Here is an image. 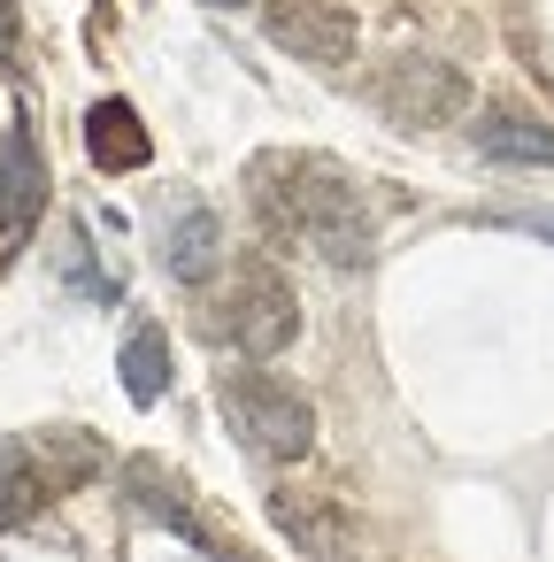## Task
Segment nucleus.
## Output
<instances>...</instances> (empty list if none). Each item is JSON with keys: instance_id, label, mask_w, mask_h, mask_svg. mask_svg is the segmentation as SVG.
Here are the masks:
<instances>
[{"instance_id": "nucleus-4", "label": "nucleus", "mask_w": 554, "mask_h": 562, "mask_svg": "<svg viewBox=\"0 0 554 562\" xmlns=\"http://www.w3.org/2000/svg\"><path fill=\"white\" fill-rule=\"evenodd\" d=\"M370 109H377L385 124H400V132H454V124L477 116L470 78H462L454 63H439V55H393V63L370 78Z\"/></svg>"}, {"instance_id": "nucleus-1", "label": "nucleus", "mask_w": 554, "mask_h": 562, "mask_svg": "<svg viewBox=\"0 0 554 562\" xmlns=\"http://www.w3.org/2000/svg\"><path fill=\"white\" fill-rule=\"evenodd\" d=\"M293 239L316 262H331V270H362L370 247H377L362 186L339 162H324V155H293Z\"/></svg>"}, {"instance_id": "nucleus-7", "label": "nucleus", "mask_w": 554, "mask_h": 562, "mask_svg": "<svg viewBox=\"0 0 554 562\" xmlns=\"http://www.w3.org/2000/svg\"><path fill=\"white\" fill-rule=\"evenodd\" d=\"M39 193H47V170H39L32 124H9V139H0V224L24 232L39 216Z\"/></svg>"}, {"instance_id": "nucleus-13", "label": "nucleus", "mask_w": 554, "mask_h": 562, "mask_svg": "<svg viewBox=\"0 0 554 562\" xmlns=\"http://www.w3.org/2000/svg\"><path fill=\"white\" fill-rule=\"evenodd\" d=\"M47 447L63 454V477H86V470H93V447H86V431H47Z\"/></svg>"}, {"instance_id": "nucleus-10", "label": "nucleus", "mask_w": 554, "mask_h": 562, "mask_svg": "<svg viewBox=\"0 0 554 562\" xmlns=\"http://www.w3.org/2000/svg\"><path fill=\"white\" fill-rule=\"evenodd\" d=\"M116 370H124V393L147 408V401H162V385H170V347H162V331H132L124 339V355H116Z\"/></svg>"}, {"instance_id": "nucleus-12", "label": "nucleus", "mask_w": 554, "mask_h": 562, "mask_svg": "<svg viewBox=\"0 0 554 562\" xmlns=\"http://www.w3.org/2000/svg\"><path fill=\"white\" fill-rule=\"evenodd\" d=\"M132 485H139V501H147V516H162L170 531H185V539H201V531H193V516H185V501H178L170 485H155V462H132Z\"/></svg>"}, {"instance_id": "nucleus-8", "label": "nucleus", "mask_w": 554, "mask_h": 562, "mask_svg": "<svg viewBox=\"0 0 554 562\" xmlns=\"http://www.w3.org/2000/svg\"><path fill=\"white\" fill-rule=\"evenodd\" d=\"M162 262H170V278L201 285V278L224 262V224H216L208 209H178L170 232H162Z\"/></svg>"}, {"instance_id": "nucleus-5", "label": "nucleus", "mask_w": 554, "mask_h": 562, "mask_svg": "<svg viewBox=\"0 0 554 562\" xmlns=\"http://www.w3.org/2000/svg\"><path fill=\"white\" fill-rule=\"evenodd\" d=\"M270 40L308 63V70H347L354 63V16L331 9V0H278L270 9Z\"/></svg>"}, {"instance_id": "nucleus-11", "label": "nucleus", "mask_w": 554, "mask_h": 562, "mask_svg": "<svg viewBox=\"0 0 554 562\" xmlns=\"http://www.w3.org/2000/svg\"><path fill=\"white\" fill-rule=\"evenodd\" d=\"M32 501H39V470H32V454H24L16 439H0V531L24 524Z\"/></svg>"}, {"instance_id": "nucleus-2", "label": "nucleus", "mask_w": 554, "mask_h": 562, "mask_svg": "<svg viewBox=\"0 0 554 562\" xmlns=\"http://www.w3.org/2000/svg\"><path fill=\"white\" fill-rule=\"evenodd\" d=\"M216 401H224V424L239 431V447L262 454V462H301V454L316 447V408H308V393H293V385L270 378L262 362L224 370V378H216Z\"/></svg>"}, {"instance_id": "nucleus-6", "label": "nucleus", "mask_w": 554, "mask_h": 562, "mask_svg": "<svg viewBox=\"0 0 554 562\" xmlns=\"http://www.w3.org/2000/svg\"><path fill=\"white\" fill-rule=\"evenodd\" d=\"M470 147L485 162H516V170H546L554 162V124L523 101H477L470 116Z\"/></svg>"}, {"instance_id": "nucleus-3", "label": "nucleus", "mask_w": 554, "mask_h": 562, "mask_svg": "<svg viewBox=\"0 0 554 562\" xmlns=\"http://www.w3.org/2000/svg\"><path fill=\"white\" fill-rule=\"evenodd\" d=\"M293 331H301L293 285H285L270 262H239L231 285H224V301L208 308V339H216V347H239L247 362H270L278 347H293Z\"/></svg>"}, {"instance_id": "nucleus-9", "label": "nucleus", "mask_w": 554, "mask_h": 562, "mask_svg": "<svg viewBox=\"0 0 554 562\" xmlns=\"http://www.w3.org/2000/svg\"><path fill=\"white\" fill-rule=\"evenodd\" d=\"M86 147H93V162H101V170H139V162H147L139 109H132V101H101V109L86 116Z\"/></svg>"}]
</instances>
